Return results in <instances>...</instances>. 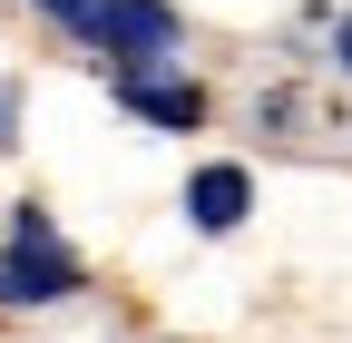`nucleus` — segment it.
<instances>
[{
    "mask_svg": "<svg viewBox=\"0 0 352 343\" xmlns=\"http://www.w3.org/2000/svg\"><path fill=\"white\" fill-rule=\"evenodd\" d=\"M118 98L138 108V118H157V127H196L206 118V89H196V79H157V69H118Z\"/></svg>",
    "mask_w": 352,
    "mask_h": 343,
    "instance_id": "obj_3",
    "label": "nucleus"
},
{
    "mask_svg": "<svg viewBox=\"0 0 352 343\" xmlns=\"http://www.w3.org/2000/svg\"><path fill=\"white\" fill-rule=\"evenodd\" d=\"M50 10H59L69 30H88V20H98V0H50Z\"/></svg>",
    "mask_w": 352,
    "mask_h": 343,
    "instance_id": "obj_6",
    "label": "nucleus"
},
{
    "mask_svg": "<svg viewBox=\"0 0 352 343\" xmlns=\"http://www.w3.org/2000/svg\"><path fill=\"white\" fill-rule=\"evenodd\" d=\"M245 196H254L245 167H196V177H186V216H196L206 236H226V226L245 216Z\"/></svg>",
    "mask_w": 352,
    "mask_h": 343,
    "instance_id": "obj_4",
    "label": "nucleus"
},
{
    "mask_svg": "<svg viewBox=\"0 0 352 343\" xmlns=\"http://www.w3.org/2000/svg\"><path fill=\"white\" fill-rule=\"evenodd\" d=\"M333 59H342V69H352V20H342V30H333Z\"/></svg>",
    "mask_w": 352,
    "mask_h": 343,
    "instance_id": "obj_7",
    "label": "nucleus"
},
{
    "mask_svg": "<svg viewBox=\"0 0 352 343\" xmlns=\"http://www.w3.org/2000/svg\"><path fill=\"white\" fill-rule=\"evenodd\" d=\"M88 39H98L118 69H157V59L176 50V10H166V0H98Z\"/></svg>",
    "mask_w": 352,
    "mask_h": 343,
    "instance_id": "obj_1",
    "label": "nucleus"
},
{
    "mask_svg": "<svg viewBox=\"0 0 352 343\" xmlns=\"http://www.w3.org/2000/svg\"><path fill=\"white\" fill-rule=\"evenodd\" d=\"M0 147H20V89L0 79Z\"/></svg>",
    "mask_w": 352,
    "mask_h": 343,
    "instance_id": "obj_5",
    "label": "nucleus"
},
{
    "mask_svg": "<svg viewBox=\"0 0 352 343\" xmlns=\"http://www.w3.org/2000/svg\"><path fill=\"white\" fill-rule=\"evenodd\" d=\"M59 294H78V265L59 245H10L0 255V304H59Z\"/></svg>",
    "mask_w": 352,
    "mask_h": 343,
    "instance_id": "obj_2",
    "label": "nucleus"
}]
</instances>
